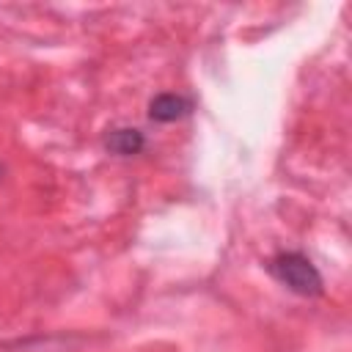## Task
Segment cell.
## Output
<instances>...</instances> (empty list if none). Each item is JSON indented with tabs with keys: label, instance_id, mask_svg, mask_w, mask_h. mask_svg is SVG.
Here are the masks:
<instances>
[{
	"label": "cell",
	"instance_id": "6da1fadb",
	"mask_svg": "<svg viewBox=\"0 0 352 352\" xmlns=\"http://www.w3.org/2000/svg\"><path fill=\"white\" fill-rule=\"evenodd\" d=\"M270 272L294 294L316 297L322 294V275L302 253H280L270 261Z\"/></svg>",
	"mask_w": 352,
	"mask_h": 352
},
{
	"label": "cell",
	"instance_id": "7a4b0ae2",
	"mask_svg": "<svg viewBox=\"0 0 352 352\" xmlns=\"http://www.w3.org/2000/svg\"><path fill=\"white\" fill-rule=\"evenodd\" d=\"M190 107H192L190 99H184V96H179V94H160V96L151 99V104H148V116H151L154 121L168 124V121L184 118V116L190 113Z\"/></svg>",
	"mask_w": 352,
	"mask_h": 352
},
{
	"label": "cell",
	"instance_id": "3957f363",
	"mask_svg": "<svg viewBox=\"0 0 352 352\" xmlns=\"http://www.w3.org/2000/svg\"><path fill=\"white\" fill-rule=\"evenodd\" d=\"M104 146H107L113 154H118V157H132V154H140V151H143L146 140H143V132H140V129L124 126V129H113V132L107 135Z\"/></svg>",
	"mask_w": 352,
	"mask_h": 352
}]
</instances>
